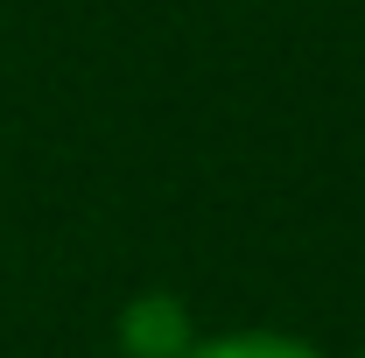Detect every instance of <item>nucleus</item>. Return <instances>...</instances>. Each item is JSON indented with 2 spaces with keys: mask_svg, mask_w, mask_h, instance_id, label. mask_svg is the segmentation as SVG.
Listing matches in <instances>:
<instances>
[{
  "mask_svg": "<svg viewBox=\"0 0 365 358\" xmlns=\"http://www.w3.org/2000/svg\"><path fill=\"white\" fill-rule=\"evenodd\" d=\"M113 344H120V358H182L197 344V316L176 288H140L113 316Z\"/></svg>",
  "mask_w": 365,
  "mask_h": 358,
  "instance_id": "obj_1",
  "label": "nucleus"
},
{
  "mask_svg": "<svg viewBox=\"0 0 365 358\" xmlns=\"http://www.w3.org/2000/svg\"><path fill=\"white\" fill-rule=\"evenodd\" d=\"M359 358H365V344H359Z\"/></svg>",
  "mask_w": 365,
  "mask_h": 358,
  "instance_id": "obj_3",
  "label": "nucleus"
},
{
  "mask_svg": "<svg viewBox=\"0 0 365 358\" xmlns=\"http://www.w3.org/2000/svg\"><path fill=\"white\" fill-rule=\"evenodd\" d=\"M182 358H330L317 337L302 330H274V323H246V330H197V344Z\"/></svg>",
  "mask_w": 365,
  "mask_h": 358,
  "instance_id": "obj_2",
  "label": "nucleus"
}]
</instances>
